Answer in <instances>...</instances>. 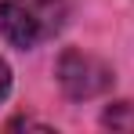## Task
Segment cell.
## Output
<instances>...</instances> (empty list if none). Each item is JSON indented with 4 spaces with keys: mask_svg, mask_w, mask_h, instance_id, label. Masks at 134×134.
Here are the masks:
<instances>
[{
    "mask_svg": "<svg viewBox=\"0 0 134 134\" xmlns=\"http://www.w3.org/2000/svg\"><path fill=\"white\" fill-rule=\"evenodd\" d=\"M58 83L65 91L69 98H76V102H87V98H98V94H105L112 83V69L102 62V58H94L87 51H76V47H69L58 54Z\"/></svg>",
    "mask_w": 134,
    "mask_h": 134,
    "instance_id": "cell-2",
    "label": "cell"
},
{
    "mask_svg": "<svg viewBox=\"0 0 134 134\" xmlns=\"http://www.w3.org/2000/svg\"><path fill=\"white\" fill-rule=\"evenodd\" d=\"M102 123L112 127V131H134V102H120V105L105 109Z\"/></svg>",
    "mask_w": 134,
    "mask_h": 134,
    "instance_id": "cell-3",
    "label": "cell"
},
{
    "mask_svg": "<svg viewBox=\"0 0 134 134\" xmlns=\"http://www.w3.org/2000/svg\"><path fill=\"white\" fill-rule=\"evenodd\" d=\"M62 18H65V7L47 0H0V33L7 44L22 51L44 44L62 25Z\"/></svg>",
    "mask_w": 134,
    "mask_h": 134,
    "instance_id": "cell-1",
    "label": "cell"
},
{
    "mask_svg": "<svg viewBox=\"0 0 134 134\" xmlns=\"http://www.w3.org/2000/svg\"><path fill=\"white\" fill-rule=\"evenodd\" d=\"M7 91H11V69H7V62L0 58V102L7 98Z\"/></svg>",
    "mask_w": 134,
    "mask_h": 134,
    "instance_id": "cell-4",
    "label": "cell"
},
{
    "mask_svg": "<svg viewBox=\"0 0 134 134\" xmlns=\"http://www.w3.org/2000/svg\"><path fill=\"white\" fill-rule=\"evenodd\" d=\"M47 4H58V7H65V4H69V0H47Z\"/></svg>",
    "mask_w": 134,
    "mask_h": 134,
    "instance_id": "cell-5",
    "label": "cell"
}]
</instances>
